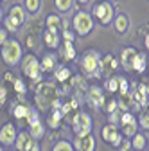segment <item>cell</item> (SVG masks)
Segmentation results:
<instances>
[{"label": "cell", "instance_id": "obj_45", "mask_svg": "<svg viewBox=\"0 0 149 151\" xmlns=\"http://www.w3.org/2000/svg\"><path fill=\"white\" fill-rule=\"evenodd\" d=\"M0 151H4V146H2V144H0Z\"/></svg>", "mask_w": 149, "mask_h": 151}, {"label": "cell", "instance_id": "obj_41", "mask_svg": "<svg viewBox=\"0 0 149 151\" xmlns=\"http://www.w3.org/2000/svg\"><path fill=\"white\" fill-rule=\"evenodd\" d=\"M129 146H131V142H129V139H122V142L119 144L120 151H128V149H129Z\"/></svg>", "mask_w": 149, "mask_h": 151}, {"label": "cell", "instance_id": "obj_43", "mask_svg": "<svg viewBox=\"0 0 149 151\" xmlns=\"http://www.w3.org/2000/svg\"><path fill=\"white\" fill-rule=\"evenodd\" d=\"M4 22V16H2V9H0V24Z\"/></svg>", "mask_w": 149, "mask_h": 151}, {"label": "cell", "instance_id": "obj_7", "mask_svg": "<svg viewBox=\"0 0 149 151\" xmlns=\"http://www.w3.org/2000/svg\"><path fill=\"white\" fill-rule=\"evenodd\" d=\"M101 54L97 50H86L81 58V72L86 76H95L99 72Z\"/></svg>", "mask_w": 149, "mask_h": 151}, {"label": "cell", "instance_id": "obj_17", "mask_svg": "<svg viewBox=\"0 0 149 151\" xmlns=\"http://www.w3.org/2000/svg\"><path fill=\"white\" fill-rule=\"evenodd\" d=\"M61 119H63L61 108H52V110H50V113H49V117H47V124H49L52 129H56V128H59Z\"/></svg>", "mask_w": 149, "mask_h": 151}, {"label": "cell", "instance_id": "obj_42", "mask_svg": "<svg viewBox=\"0 0 149 151\" xmlns=\"http://www.w3.org/2000/svg\"><path fill=\"white\" fill-rule=\"evenodd\" d=\"M145 49H147V50H149V34H147V36H145Z\"/></svg>", "mask_w": 149, "mask_h": 151}, {"label": "cell", "instance_id": "obj_15", "mask_svg": "<svg viewBox=\"0 0 149 151\" xmlns=\"http://www.w3.org/2000/svg\"><path fill=\"white\" fill-rule=\"evenodd\" d=\"M11 20H13V24L20 29L22 25H24V22H25V9L22 7V6H13L11 9H9V14H7Z\"/></svg>", "mask_w": 149, "mask_h": 151}, {"label": "cell", "instance_id": "obj_31", "mask_svg": "<svg viewBox=\"0 0 149 151\" xmlns=\"http://www.w3.org/2000/svg\"><path fill=\"white\" fill-rule=\"evenodd\" d=\"M40 6H42V0H25V9L31 13V14H36L40 11Z\"/></svg>", "mask_w": 149, "mask_h": 151}, {"label": "cell", "instance_id": "obj_6", "mask_svg": "<svg viewBox=\"0 0 149 151\" xmlns=\"http://www.w3.org/2000/svg\"><path fill=\"white\" fill-rule=\"evenodd\" d=\"M92 16L95 18V20L102 25H108L113 22V18H115V11H113V6H111L110 2H97L94 6V9H92Z\"/></svg>", "mask_w": 149, "mask_h": 151}, {"label": "cell", "instance_id": "obj_35", "mask_svg": "<svg viewBox=\"0 0 149 151\" xmlns=\"http://www.w3.org/2000/svg\"><path fill=\"white\" fill-rule=\"evenodd\" d=\"M120 115H122V110L119 108V110H115V111L108 113V121H110L111 124H119V122H120Z\"/></svg>", "mask_w": 149, "mask_h": 151}, {"label": "cell", "instance_id": "obj_11", "mask_svg": "<svg viewBox=\"0 0 149 151\" xmlns=\"http://www.w3.org/2000/svg\"><path fill=\"white\" fill-rule=\"evenodd\" d=\"M95 137L88 133V135H79L74 139V149L76 151H95Z\"/></svg>", "mask_w": 149, "mask_h": 151}, {"label": "cell", "instance_id": "obj_1", "mask_svg": "<svg viewBox=\"0 0 149 151\" xmlns=\"http://www.w3.org/2000/svg\"><path fill=\"white\" fill-rule=\"evenodd\" d=\"M0 56L6 65L9 67H14L22 61L24 58V49H22V43L18 40H7L2 47H0Z\"/></svg>", "mask_w": 149, "mask_h": 151}, {"label": "cell", "instance_id": "obj_13", "mask_svg": "<svg viewBox=\"0 0 149 151\" xmlns=\"http://www.w3.org/2000/svg\"><path fill=\"white\" fill-rule=\"evenodd\" d=\"M137 49L133 47H124L122 52H120V65L124 70H133V63H135V58H137Z\"/></svg>", "mask_w": 149, "mask_h": 151}, {"label": "cell", "instance_id": "obj_26", "mask_svg": "<svg viewBox=\"0 0 149 151\" xmlns=\"http://www.w3.org/2000/svg\"><path fill=\"white\" fill-rule=\"evenodd\" d=\"M138 126L142 128V129H145V131H149V110L147 108H144V110H140V113H138Z\"/></svg>", "mask_w": 149, "mask_h": 151}, {"label": "cell", "instance_id": "obj_32", "mask_svg": "<svg viewBox=\"0 0 149 151\" xmlns=\"http://www.w3.org/2000/svg\"><path fill=\"white\" fill-rule=\"evenodd\" d=\"M24 151H40V140H36V139H32L29 135V139H27V142L24 146Z\"/></svg>", "mask_w": 149, "mask_h": 151}, {"label": "cell", "instance_id": "obj_12", "mask_svg": "<svg viewBox=\"0 0 149 151\" xmlns=\"http://www.w3.org/2000/svg\"><path fill=\"white\" fill-rule=\"evenodd\" d=\"M16 135H18V131H16L14 124H11V122L4 124L0 128V144L2 146H14Z\"/></svg>", "mask_w": 149, "mask_h": 151}, {"label": "cell", "instance_id": "obj_5", "mask_svg": "<svg viewBox=\"0 0 149 151\" xmlns=\"http://www.w3.org/2000/svg\"><path fill=\"white\" fill-rule=\"evenodd\" d=\"M72 24H74V31H76L79 36H86V34H90L92 31H94V16H92L90 13H86V11H79V13H76V16H74V20H72Z\"/></svg>", "mask_w": 149, "mask_h": 151}, {"label": "cell", "instance_id": "obj_22", "mask_svg": "<svg viewBox=\"0 0 149 151\" xmlns=\"http://www.w3.org/2000/svg\"><path fill=\"white\" fill-rule=\"evenodd\" d=\"M63 60L70 61V60H76V47H74V42H65L63 43Z\"/></svg>", "mask_w": 149, "mask_h": 151}, {"label": "cell", "instance_id": "obj_29", "mask_svg": "<svg viewBox=\"0 0 149 151\" xmlns=\"http://www.w3.org/2000/svg\"><path fill=\"white\" fill-rule=\"evenodd\" d=\"M74 111H77V99H72V101L61 104V113H63V117L68 115V113H74Z\"/></svg>", "mask_w": 149, "mask_h": 151}, {"label": "cell", "instance_id": "obj_2", "mask_svg": "<svg viewBox=\"0 0 149 151\" xmlns=\"http://www.w3.org/2000/svg\"><path fill=\"white\" fill-rule=\"evenodd\" d=\"M58 97V90L52 83H40L38 90H36V104L42 111L50 110L52 101Z\"/></svg>", "mask_w": 149, "mask_h": 151}, {"label": "cell", "instance_id": "obj_23", "mask_svg": "<svg viewBox=\"0 0 149 151\" xmlns=\"http://www.w3.org/2000/svg\"><path fill=\"white\" fill-rule=\"evenodd\" d=\"M145 67H147V58H145V54H137V58H135V63H133V70L138 72V74H144L145 72Z\"/></svg>", "mask_w": 149, "mask_h": 151}, {"label": "cell", "instance_id": "obj_24", "mask_svg": "<svg viewBox=\"0 0 149 151\" xmlns=\"http://www.w3.org/2000/svg\"><path fill=\"white\" fill-rule=\"evenodd\" d=\"M45 24H47V27L52 29V31H59V27H61V18H59L58 14H49V16L45 18Z\"/></svg>", "mask_w": 149, "mask_h": 151}, {"label": "cell", "instance_id": "obj_18", "mask_svg": "<svg viewBox=\"0 0 149 151\" xmlns=\"http://www.w3.org/2000/svg\"><path fill=\"white\" fill-rule=\"evenodd\" d=\"M113 25H115V31L119 34H124L128 29H129V18L126 14H117L113 18Z\"/></svg>", "mask_w": 149, "mask_h": 151}, {"label": "cell", "instance_id": "obj_19", "mask_svg": "<svg viewBox=\"0 0 149 151\" xmlns=\"http://www.w3.org/2000/svg\"><path fill=\"white\" fill-rule=\"evenodd\" d=\"M52 72H54L56 79H58L59 83H65V81H68V79H70V76H72L70 68H68V67H65V65H56Z\"/></svg>", "mask_w": 149, "mask_h": 151}, {"label": "cell", "instance_id": "obj_44", "mask_svg": "<svg viewBox=\"0 0 149 151\" xmlns=\"http://www.w3.org/2000/svg\"><path fill=\"white\" fill-rule=\"evenodd\" d=\"M79 4H86V2H90V0H77Z\"/></svg>", "mask_w": 149, "mask_h": 151}, {"label": "cell", "instance_id": "obj_30", "mask_svg": "<svg viewBox=\"0 0 149 151\" xmlns=\"http://www.w3.org/2000/svg\"><path fill=\"white\" fill-rule=\"evenodd\" d=\"M52 151H76V149H74V144H70L68 140H58L54 144Z\"/></svg>", "mask_w": 149, "mask_h": 151}, {"label": "cell", "instance_id": "obj_37", "mask_svg": "<svg viewBox=\"0 0 149 151\" xmlns=\"http://www.w3.org/2000/svg\"><path fill=\"white\" fill-rule=\"evenodd\" d=\"M4 27H6L9 32H16V31H18V27L13 24V20H11L9 16H6V18H4Z\"/></svg>", "mask_w": 149, "mask_h": 151}, {"label": "cell", "instance_id": "obj_47", "mask_svg": "<svg viewBox=\"0 0 149 151\" xmlns=\"http://www.w3.org/2000/svg\"><path fill=\"white\" fill-rule=\"evenodd\" d=\"M0 4H2V0H0Z\"/></svg>", "mask_w": 149, "mask_h": 151}, {"label": "cell", "instance_id": "obj_46", "mask_svg": "<svg viewBox=\"0 0 149 151\" xmlns=\"http://www.w3.org/2000/svg\"><path fill=\"white\" fill-rule=\"evenodd\" d=\"M147 151H149V142H147Z\"/></svg>", "mask_w": 149, "mask_h": 151}, {"label": "cell", "instance_id": "obj_28", "mask_svg": "<svg viewBox=\"0 0 149 151\" xmlns=\"http://www.w3.org/2000/svg\"><path fill=\"white\" fill-rule=\"evenodd\" d=\"M54 4H56V9H58L59 13H67V11L72 9L74 0H54Z\"/></svg>", "mask_w": 149, "mask_h": 151}, {"label": "cell", "instance_id": "obj_34", "mask_svg": "<svg viewBox=\"0 0 149 151\" xmlns=\"http://www.w3.org/2000/svg\"><path fill=\"white\" fill-rule=\"evenodd\" d=\"M119 96H128L129 93V81L124 78V76H120V85H119Z\"/></svg>", "mask_w": 149, "mask_h": 151}, {"label": "cell", "instance_id": "obj_36", "mask_svg": "<svg viewBox=\"0 0 149 151\" xmlns=\"http://www.w3.org/2000/svg\"><path fill=\"white\" fill-rule=\"evenodd\" d=\"M115 110H119V101L110 99L108 104H106V108H104V111H106V113H111V111H115Z\"/></svg>", "mask_w": 149, "mask_h": 151}, {"label": "cell", "instance_id": "obj_10", "mask_svg": "<svg viewBox=\"0 0 149 151\" xmlns=\"http://www.w3.org/2000/svg\"><path fill=\"white\" fill-rule=\"evenodd\" d=\"M101 137H102L104 142L111 144L113 147H119V144H120L122 139H124V135L120 133L119 126H117V124H111V122H108V124L101 129Z\"/></svg>", "mask_w": 149, "mask_h": 151}, {"label": "cell", "instance_id": "obj_27", "mask_svg": "<svg viewBox=\"0 0 149 151\" xmlns=\"http://www.w3.org/2000/svg\"><path fill=\"white\" fill-rule=\"evenodd\" d=\"M29 139V133L27 131H18V135H16V140H14V149L16 151H24V146Z\"/></svg>", "mask_w": 149, "mask_h": 151}, {"label": "cell", "instance_id": "obj_38", "mask_svg": "<svg viewBox=\"0 0 149 151\" xmlns=\"http://www.w3.org/2000/svg\"><path fill=\"white\" fill-rule=\"evenodd\" d=\"M7 32H9V31H7L6 27H0V47H2V45L9 40V38H7Z\"/></svg>", "mask_w": 149, "mask_h": 151}, {"label": "cell", "instance_id": "obj_21", "mask_svg": "<svg viewBox=\"0 0 149 151\" xmlns=\"http://www.w3.org/2000/svg\"><path fill=\"white\" fill-rule=\"evenodd\" d=\"M145 146H147V137L144 133H138V131H137V133L131 137V147L137 149V151H142Z\"/></svg>", "mask_w": 149, "mask_h": 151}, {"label": "cell", "instance_id": "obj_33", "mask_svg": "<svg viewBox=\"0 0 149 151\" xmlns=\"http://www.w3.org/2000/svg\"><path fill=\"white\" fill-rule=\"evenodd\" d=\"M13 88H14V92L18 93V96H24V93L27 92V85L22 79H13Z\"/></svg>", "mask_w": 149, "mask_h": 151}, {"label": "cell", "instance_id": "obj_9", "mask_svg": "<svg viewBox=\"0 0 149 151\" xmlns=\"http://www.w3.org/2000/svg\"><path fill=\"white\" fill-rule=\"evenodd\" d=\"M86 104L92 108V110H99V108H104L106 104V96H104V90L97 85L90 86L88 92H86Z\"/></svg>", "mask_w": 149, "mask_h": 151}, {"label": "cell", "instance_id": "obj_14", "mask_svg": "<svg viewBox=\"0 0 149 151\" xmlns=\"http://www.w3.org/2000/svg\"><path fill=\"white\" fill-rule=\"evenodd\" d=\"M27 133H29L32 139H36V140L43 139V135H45V124H43V121H42L40 117H38V119H34V121H31V122H29Z\"/></svg>", "mask_w": 149, "mask_h": 151}, {"label": "cell", "instance_id": "obj_16", "mask_svg": "<svg viewBox=\"0 0 149 151\" xmlns=\"http://www.w3.org/2000/svg\"><path fill=\"white\" fill-rule=\"evenodd\" d=\"M43 43L49 47V49H58L59 47V34H58V31H52V29H45L43 31Z\"/></svg>", "mask_w": 149, "mask_h": 151}, {"label": "cell", "instance_id": "obj_3", "mask_svg": "<svg viewBox=\"0 0 149 151\" xmlns=\"http://www.w3.org/2000/svg\"><path fill=\"white\" fill-rule=\"evenodd\" d=\"M94 129V119L88 111H76L72 117V131L74 135L79 137V135H88L92 133Z\"/></svg>", "mask_w": 149, "mask_h": 151}, {"label": "cell", "instance_id": "obj_39", "mask_svg": "<svg viewBox=\"0 0 149 151\" xmlns=\"http://www.w3.org/2000/svg\"><path fill=\"white\" fill-rule=\"evenodd\" d=\"M6 99H7V90L4 85H0V106L6 104Z\"/></svg>", "mask_w": 149, "mask_h": 151}, {"label": "cell", "instance_id": "obj_4", "mask_svg": "<svg viewBox=\"0 0 149 151\" xmlns=\"http://www.w3.org/2000/svg\"><path fill=\"white\" fill-rule=\"evenodd\" d=\"M20 63H22V74L25 76V78H29V79H32L36 83H42L43 72H42V67H40V60L36 58L34 54L24 56Z\"/></svg>", "mask_w": 149, "mask_h": 151}, {"label": "cell", "instance_id": "obj_8", "mask_svg": "<svg viewBox=\"0 0 149 151\" xmlns=\"http://www.w3.org/2000/svg\"><path fill=\"white\" fill-rule=\"evenodd\" d=\"M119 126H120V133L124 137H129V139H131L137 131H138V121H137V117L133 115L131 111H128V110L122 111Z\"/></svg>", "mask_w": 149, "mask_h": 151}, {"label": "cell", "instance_id": "obj_20", "mask_svg": "<svg viewBox=\"0 0 149 151\" xmlns=\"http://www.w3.org/2000/svg\"><path fill=\"white\" fill-rule=\"evenodd\" d=\"M56 65H58V63H56V56H54L52 52L45 54L43 60L40 61V67H42V72H43V74H45V72H52Z\"/></svg>", "mask_w": 149, "mask_h": 151}, {"label": "cell", "instance_id": "obj_25", "mask_svg": "<svg viewBox=\"0 0 149 151\" xmlns=\"http://www.w3.org/2000/svg\"><path fill=\"white\" fill-rule=\"evenodd\" d=\"M119 85H120V76H111L106 81V90L110 93H117L119 92Z\"/></svg>", "mask_w": 149, "mask_h": 151}, {"label": "cell", "instance_id": "obj_40", "mask_svg": "<svg viewBox=\"0 0 149 151\" xmlns=\"http://www.w3.org/2000/svg\"><path fill=\"white\" fill-rule=\"evenodd\" d=\"M63 40L65 42H74V40H76V36H74V32H70L68 29H65L63 31Z\"/></svg>", "mask_w": 149, "mask_h": 151}]
</instances>
